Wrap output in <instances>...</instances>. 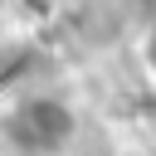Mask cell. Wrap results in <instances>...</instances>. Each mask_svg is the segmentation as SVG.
<instances>
[{
	"mask_svg": "<svg viewBox=\"0 0 156 156\" xmlns=\"http://www.w3.org/2000/svg\"><path fill=\"white\" fill-rule=\"evenodd\" d=\"M5 136L24 156H54L78 136V117H73V107L63 98H24V102L10 107Z\"/></svg>",
	"mask_w": 156,
	"mask_h": 156,
	"instance_id": "cell-1",
	"label": "cell"
},
{
	"mask_svg": "<svg viewBox=\"0 0 156 156\" xmlns=\"http://www.w3.org/2000/svg\"><path fill=\"white\" fill-rule=\"evenodd\" d=\"M146 63H151V73H156V24H151V34H146Z\"/></svg>",
	"mask_w": 156,
	"mask_h": 156,
	"instance_id": "cell-2",
	"label": "cell"
}]
</instances>
